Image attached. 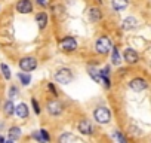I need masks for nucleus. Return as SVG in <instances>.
<instances>
[{
  "instance_id": "obj_1",
  "label": "nucleus",
  "mask_w": 151,
  "mask_h": 143,
  "mask_svg": "<svg viewBox=\"0 0 151 143\" xmlns=\"http://www.w3.org/2000/svg\"><path fill=\"white\" fill-rule=\"evenodd\" d=\"M55 79L58 84H62V85H67L73 81V73L70 69H61L55 73Z\"/></svg>"
},
{
  "instance_id": "obj_2",
  "label": "nucleus",
  "mask_w": 151,
  "mask_h": 143,
  "mask_svg": "<svg viewBox=\"0 0 151 143\" xmlns=\"http://www.w3.org/2000/svg\"><path fill=\"white\" fill-rule=\"evenodd\" d=\"M111 40H110V37H107V36H102V37H99L98 40H96V45H95V48H96V52H99V54H107V52H110L111 51Z\"/></svg>"
},
{
  "instance_id": "obj_3",
  "label": "nucleus",
  "mask_w": 151,
  "mask_h": 143,
  "mask_svg": "<svg viewBox=\"0 0 151 143\" xmlns=\"http://www.w3.org/2000/svg\"><path fill=\"white\" fill-rule=\"evenodd\" d=\"M95 119H96L99 124H108L110 119H111V113H110V110H108L107 107L99 106V107H96V110H95Z\"/></svg>"
},
{
  "instance_id": "obj_4",
  "label": "nucleus",
  "mask_w": 151,
  "mask_h": 143,
  "mask_svg": "<svg viewBox=\"0 0 151 143\" xmlns=\"http://www.w3.org/2000/svg\"><path fill=\"white\" fill-rule=\"evenodd\" d=\"M19 67L22 72H33L37 67V60L34 57H25L19 60Z\"/></svg>"
},
{
  "instance_id": "obj_5",
  "label": "nucleus",
  "mask_w": 151,
  "mask_h": 143,
  "mask_svg": "<svg viewBox=\"0 0 151 143\" xmlns=\"http://www.w3.org/2000/svg\"><path fill=\"white\" fill-rule=\"evenodd\" d=\"M129 87H130L133 91H136V93H141V91L147 90L148 84H147V81H145V79H142V78H135V79H132V81H130Z\"/></svg>"
},
{
  "instance_id": "obj_6",
  "label": "nucleus",
  "mask_w": 151,
  "mask_h": 143,
  "mask_svg": "<svg viewBox=\"0 0 151 143\" xmlns=\"http://www.w3.org/2000/svg\"><path fill=\"white\" fill-rule=\"evenodd\" d=\"M61 48H62L65 52H73V51L77 49V42H76L74 37H65V39H62V42H61Z\"/></svg>"
},
{
  "instance_id": "obj_7",
  "label": "nucleus",
  "mask_w": 151,
  "mask_h": 143,
  "mask_svg": "<svg viewBox=\"0 0 151 143\" xmlns=\"http://www.w3.org/2000/svg\"><path fill=\"white\" fill-rule=\"evenodd\" d=\"M47 110H49V113H50V115L56 116V115H61V113H62L64 106H62L58 100H50V101L47 103Z\"/></svg>"
},
{
  "instance_id": "obj_8",
  "label": "nucleus",
  "mask_w": 151,
  "mask_h": 143,
  "mask_svg": "<svg viewBox=\"0 0 151 143\" xmlns=\"http://www.w3.org/2000/svg\"><path fill=\"white\" fill-rule=\"evenodd\" d=\"M123 57H124V60H126L129 64H135V63H138V60H139L138 52H136L135 49H132V48H126Z\"/></svg>"
},
{
  "instance_id": "obj_9",
  "label": "nucleus",
  "mask_w": 151,
  "mask_h": 143,
  "mask_svg": "<svg viewBox=\"0 0 151 143\" xmlns=\"http://www.w3.org/2000/svg\"><path fill=\"white\" fill-rule=\"evenodd\" d=\"M17 11L21 14H30L33 11V5L30 0H19L17 3Z\"/></svg>"
},
{
  "instance_id": "obj_10",
  "label": "nucleus",
  "mask_w": 151,
  "mask_h": 143,
  "mask_svg": "<svg viewBox=\"0 0 151 143\" xmlns=\"http://www.w3.org/2000/svg\"><path fill=\"white\" fill-rule=\"evenodd\" d=\"M79 131H80L82 134H85V136L92 134V133H93V127H92L91 121H89V119H83V121H80V122H79Z\"/></svg>"
},
{
  "instance_id": "obj_11",
  "label": "nucleus",
  "mask_w": 151,
  "mask_h": 143,
  "mask_svg": "<svg viewBox=\"0 0 151 143\" xmlns=\"http://www.w3.org/2000/svg\"><path fill=\"white\" fill-rule=\"evenodd\" d=\"M14 112H15L19 118H27V116H28V107H27L25 103H19V104L15 107Z\"/></svg>"
},
{
  "instance_id": "obj_12",
  "label": "nucleus",
  "mask_w": 151,
  "mask_h": 143,
  "mask_svg": "<svg viewBox=\"0 0 151 143\" xmlns=\"http://www.w3.org/2000/svg\"><path fill=\"white\" fill-rule=\"evenodd\" d=\"M36 21H37V24H39V28H45L46 27V24H47V15H46V12H39L37 15H36Z\"/></svg>"
},
{
  "instance_id": "obj_13",
  "label": "nucleus",
  "mask_w": 151,
  "mask_h": 143,
  "mask_svg": "<svg viewBox=\"0 0 151 143\" xmlns=\"http://www.w3.org/2000/svg\"><path fill=\"white\" fill-rule=\"evenodd\" d=\"M138 26V21H136V18H133V17H129V18H126L124 21H123V28L124 30H132V28H135Z\"/></svg>"
},
{
  "instance_id": "obj_14",
  "label": "nucleus",
  "mask_w": 151,
  "mask_h": 143,
  "mask_svg": "<svg viewBox=\"0 0 151 143\" xmlns=\"http://www.w3.org/2000/svg\"><path fill=\"white\" fill-rule=\"evenodd\" d=\"M111 6H113L116 11H123V9L127 8V0H113Z\"/></svg>"
},
{
  "instance_id": "obj_15",
  "label": "nucleus",
  "mask_w": 151,
  "mask_h": 143,
  "mask_svg": "<svg viewBox=\"0 0 151 143\" xmlns=\"http://www.w3.org/2000/svg\"><path fill=\"white\" fill-rule=\"evenodd\" d=\"M21 134H22L21 128H18V127H12V128L9 130V142L17 140L18 137H21Z\"/></svg>"
},
{
  "instance_id": "obj_16",
  "label": "nucleus",
  "mask_w": 151,
  "mask_h": 143,
  "mask_svg": "<svg viewBox=\"0 0 151 143\" xmlns=\"http://www.w3.org/2000/svg\"><path fill=\"white\" fill-rule=\"evenodd\" d=\"M89 18L92 20V21H99L101 20V11L98 9V8H92L91 11H89Z\"/></svg>"
},
{
  "instance_id": "obj_17",
  "label": "nucleus",
  "mask_w": 151,
  "mask_h": 143,
  "mask_svg": "<svg viewBox=\"0 0 151 143\" xmlns=\"http://www.w3.org/2000/svg\"><path fill=\"white\" fill-rule=\"evenodd\" d=\"M14 110H15V106H14L12 100H8V101L5 103V107H3L5 115H6V116H11V115L14 113Z\"/></svg>"
},
{
  "instance_id": "obj_18",
  "label": "nucleus",
  "mask_w": 151,
  "mask_h": 143,
  "mask_svg": "<svg viewBox=\"0 0 151 143\" xmlns=\"http://www.w3.org/2000/svg\"><path fill=\"white\" fill-rule=\"evenodd\" d=\"M89 75H91V78H92L95 82L102 84V78H101V73H99L98 70H95V69H89Z\"/></svg>"
},
{
  "instance_id": "obj_19",
  "label": "nucleus",
  "mask_w": 151,
  "mask_h": 143,
  "mask_svg": "<svg viewBox=\"0 0 151 143\" xmlns=\"http://www.w3.org/2000/svg\"><path fill=\"white\" fill-rule=\"evenodd\" d=\"M111 51H113V58H111V60H113V64L119 66V64H120V55H119V49L111 46Z\"/></svg>"
},
{
  "instance_id": "obj_20",
  "label": "nucleus",
  "mask_w": 151,
  "mask_h": 143,
  "mask_svg": "<svg viewBox=\"0 0 151 143\" xmlns=\"http://www.w3.org/2000/svg\"><path fill=\"white\" fill-rule=\"evenodd\" d=\"M76 140V137L73 136V134H70V133H65V134H62L61 137H59V142L61 143H67V142H74Z\"/></svg>"
},
{
  "instance_id": "obj_21",
  "label": "nucleus",
  "mask_w": 151,
  "mask_h": 143,
  "mask_svg": "<svg viewBox=\"0 0 151 143\" xmlns=\"http://www.w3.org/2000/svg\"><path fill=\"white\" fill-rule=\"evenodd\" d=\"M111 137H113L114 140H119L120 143H126V139H124V136H123L120 131H117V130H114V133L111 134Z\"/></svg>"
},
{
  "instance_id": "obj_22",
  "label": "nucleus",
  "mask_w": 151,
  "mask_h": 143,
  "mask_svg": "<svg viewBox=\"0 0 151 143\" xmlns=\"http://www.w3.org/2000/svg\"><path fill=\"white\" fill-rule=\"evenodd\" d=\"M18 78L21 79L22 85H28V84H30V81H31L30 75H25V73H19V75H18Z\"/></svg>"
},
{
  "instance_id": "obj_23",
  "label": "nucleus",
  "mask_w": 151,
  "mask_h": 143,
  "mask_svg": "<svg viewBox=\"0 0 151 143\" xmlns=\"http://www.w3.org/2000/svg\"><path fill=\"white\" fill-rule=\"evenodd\" d=\"M0 69H2V72H3V76H5L6 79H9V78H11V69H9L6 64H2V66H0Z\"/></svg>"
},
{
  "instance_id": "obj_24",
  "label": "nucleus",
  "mask_w": 151,
  "mask_h": 143,
  "mask_svg": "<svg viewBox=\"0 0 151 143\" xmlns=\"http://www.w3.org/2000/svg\"><path fill=\"white\" fill-rule=\"evenodd\" d=\"M40 134H42L43 142H49V140H50V139H49V134H47V131H46V130H40Z\"/></svg>"
},
{
  "instance_id": "obj_25",
  "label": "nucleus",
  "mask_w": 151,
  "mask_h": 143,
  "mask_svg": "<svg viewBox=\"0 0 151 143\" xmlns=\"http://www.w3.org/2000/svg\"><path fill=\"white\" fill-rule=\"evenodd\" d=\"M101 78H102V82H104L105 88H110V87H111V84H110V79H108V76H101Z\"/></svg>"
},
{
  "instance_id": "obj_26",
  "label": "nucleus",
  "mask_w": 151,
  "mask_h": 143,
  "mask_svg": "<svg viewBox=\"0 0 151 143\" xmlns=\"http://www.w3.org/2000/svg\"><path fill=\"white\" fill-rule=\"evenodd\" d=\"M14 97H17V88L15 87H12L11 91H9V100H12Z\"/></svg>"
},
{
  "instance_id": "obj_27",
  "label": "nucleus",
  "mask_w": 151,
  "mask_h": 143,
  "mask_svg": "<svg viewBox=\"0 0 151 143\" xmlns=\"http://www.w3.org/2000/svg\"><path fill=\"white\" fill-rule=\"evenodd\" d=\"M31 103H33V107H34V112H36V113H40V107H39V104H37V101H36V100L33 98V100H31Z\"/></svg>"
},
{
  "instance_id": "obj_28",
  "label": "nucleus",
  "mask_w": 151,
  "mask_h": 143,
  "mask_svg": "<svg viewBox=\"0 0 151 143\" xmlns=\"http://www.w3.org/2000/svg\"><path fill=\"white\" fill-rule=\"evenodd\" d=\"M33 139H36V140H39V142H43V139H42V134H40V131H36V133H33Z\"/></svg>"
},
{
  "instance_id": "obj_29",
  "label": "nucleus",
  "mask_w": 151,
  "mask_h": 143,
  "mask_svg": "<svg viewBox=\"0 0 151 143\" xmlns=\"http://www.w3.org/2000/svg\"><path fill=\"white\" fill-rule=\"evenodd\" d=\"M47 88H49V91L53 94V96H58V93H56V90L53 88V84H47Z\"/></svg>"
},
{
  "instance_id": "obj_30",
  "label": "nucleus",
  "mask_w": 151,
  "mask_h": 143,
  "mask_svg": "<svg viewBox=\"0 0 151 143\" xmlns=\"http://www.w3.org/2000/svg\"><path fill=\"white\" fill-rule=\"evenodd\" d=\"M37 3H39L40 6H46V5H47V2H46V0H37Z\"/></svg>"
},
{
  "instance_id": "obj_31",
  "label": "nucleus",
  "mask_w": 151,
  "mask_h": 143,
  "mask_svg": "<svg viewBox=\"0 0 151 143\" xmlns=\"http://www.w3.org/2000/svg\"><path fill=\"white\" fill-rule=\"evenodd\" d=\"M0 142H5V139H3V137H0Z\"/></svg>"
},
{
  "instance_id": "obj_32",
  "label": "nucleus",
  "mask_w": 151,
  "mask_h": 143,
  "mask_svg": "<svg viewBox=\"0 0 151 143\" xmlns=\"http://www.w3.org/2000/svg\"><path fill=\"white\" fill-rule=\"evenodd\" d=\"M98 2H99V3H101V2H102V0H98Z\"/></svg>"
}]
</instances>
